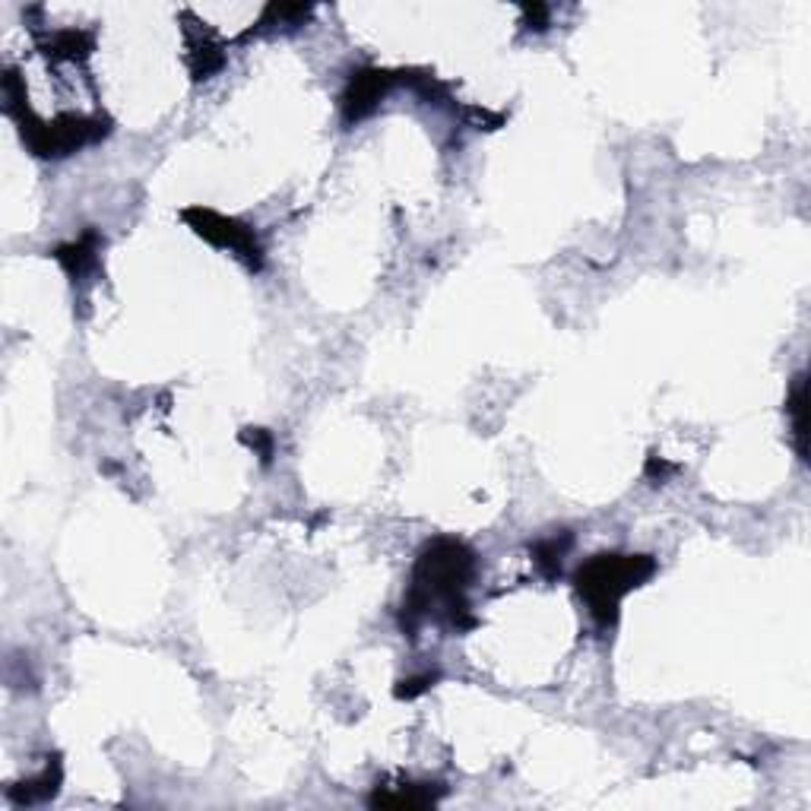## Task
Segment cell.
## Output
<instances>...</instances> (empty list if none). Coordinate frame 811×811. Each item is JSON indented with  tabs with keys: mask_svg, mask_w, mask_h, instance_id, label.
Returning a JSON list of instances; mask_svg holds the SVG:
<instances>
[{
	"mask_svg": "<svg viewBox=\"0 0 811 811\" xmlns=\"http://www.w3.org/2000/svg\"><path fill=\"white\" fill-rule=\"evenodd\" d=\"M476 577V552L459 540L425 542L413 564V581L399 609V631L416 641L422 622L441 615L454 631H473L478 619L469 609L466 590Z\"/></svg>",
	"mask_w": 811,
	"mask_h": 811,
	"instance_id": "obj_1",
	"label": "cell"
},
{
	"mask_svg": "<svg viewBox=\"0 0 811 811\" xmlns=\"http://www.w3.org/2000/svg\"><path fill=\"white\" fill-rule=\"evenodd\" d=\"M656 574L653 555H624V552H603L583 562L574 574V590L586 603V612L600 627H615L622 615V600L644 586Z\"/></svg>",
	"mask_w": 811,
	"mask_h": 811,
	"instance_id": "obj_2",
	"label": "cell"
},
{
	"mask_svg": "<svg viewBox=\"0 0 811 811\" xmlns=\"http://www.w3.org/2000/svg\"><path fill=\"white\" fill-rule=\"evenodd\" d=\"M444 795V787L441 783H403V787H394V790H380L377 787L372 795H368V805L372 809H428L441 802Z\"/></svg>",
	"mask_w": 811,
	"mask_h": 811,
	"instance_id": "obj_7",
	"label": "cell"
},
{
	"mask_svg": "<svg viewBox=\"0 0 811 811\" xmlns=\"http://www.w3.org/2000/svg\"><path fill=\"white\" fill-rule=\"evenodd\" d=\"M96 51V36L83 32V29H61L55 32L48 42H44V55L55 58V61H70L80 63Z\"/></svg>",
	"mask_w": 811,
	"mask_h": 811,
	"instance_id": "obj_11",
	"label": "cell"
},
{
	"mask_svg": "<svg viewBox=\"0 0 811 811\" xmlns=\"http://www.w3.org/2000/svg\"><path fill=\"white\" fill-rule=\"evenodd\" d=\"M441 679V672H422V675H409V679H399L394 688L396 701H416L425 691H432Z\"/></svg>",
	"mask_w": 811,
	"mask_h": 811,
	"instance_id": "obj_14",
	"label": "cell"
},
{
	"mask_svg": "<svg viewBox=\"0 0 811 811\" xmlns=\"http://www.w3.org/2000/svg\"><path fill=\"white\" fill-rule=\"evenodd\" d=\"M403 80V70H377V67H362L355 70L349 77V83L343 89V99H339V108H343V121L346 125H358L365 118H372L384 96L390 92V86Z\"/></svg>",
	"mask_w": 811,
	"mask_h": 811,
	"instance_id": "obj_5",
	"label": "cell"
},
{
	"mask_svg": "<svg viewBox=\"0 0 811 811\" xmlns=\"http://www.w3.org/2000/svg\"><path fill=\"white\" fill-rule=\"evenodd\" d=\"M238 441H241L245 447H250V451L260 457L264 466H270L273 454H276V437H273V432H267V428H241Z\"/></svg>",
	"mask_w": 811,
	"mask_h": 811,
	"instance_id": "obj_13",
	"label": "cell"
},
{
	"mask_svg": "<svg viewBox=\"0 0 811 811\" xmlns=\"http://www.w3.org/2000/svg\"><path fill=\"white\" fill-rule=\"evenodd\" d=\"M10 118H17L22 133V144L29 146L32 156L39 159H63L77 149L89 144H99L102 137L111 133V121L105 115H92V118H80V115H63L58 121L44 125L39 118H32L29 105L13 111Z\"/></svg>",
	"mask_w": 811,
	"mask_h": 811,
	"instance_id": "obj_3",
	"label": "cell"
},
{
	"mask_svg": "<svg viewBox=\"0 0 811 811\" xmlns=\"http://www.w3.org/2000/svg\"><path fill=\"white\" fill-rule=\"evenodd\" d=\"M61 780H63L61 754H51L42 773L32 777V780H26L20 787H10V790H7V799L17 802V805H42V802H51V799L61 792Z\"/></svg>",
	"mask_w": 811,
	"mask_h": 811,
	"instance_id": "obj_8",
	"label": "cell"
},
{
	"mask_svg": "<svg viewBox=\"0 0 811 811\" xmlns=\"http://www.w3.org/2000/svg\"><path fill=\"white\" fill-rule=\"evenodd\" d=\"M188 63H190V77H194V83H200V80H209L212 73H219L222 70V63H226V51H222V44L216 42L212 36H209V29H197V32H190L188 29Z\"/></svg>",
	"mask_w": 811,
	"mask_h": 811,
	"instance_id": "obj_10",
	"label": "cell"
},
{
	"mask_svg": "<svg viewBox=\"0 0 811 811\" xmlns=\"http://www.w3.org/2000/svg\"><path fill=\"white\" fill-rule=\"evenodd\" d=\"M102 248H105L102 235L96 229H86L80 238H73V241H67V245H58V248L51 250V257L61 264L63 273H67L73 283H80V279H86V273H92L99 267V250Z\"/></svg>",
	"mask_w": 811,
	"mask_h": 811,
	"instance_id": "obj_6",
	"label": "cell"
},
{
	"mask_svg": "<svg viewBox=\"0 0 811 811\" xmlns=\"http://www.w3.org/2000/svg\"><path fill=\"white\" fill-rule=\"evenodd\" d=\"M181 219L188 222L190 229L197 231L204 241H209L212 248L219 250H231L250 273L264 270V248L257 241V235L250 226L231 219V216H222L216 209L207 207H188L181 209Z\"/></svg>",
	"mask_w": 811,
	"mask_h": 811,
	"instance_id": "obj_4",
	"label": "cell"
},
{
	"mask_svg": "<svg viewBox=\"0 0 811 811\" xmlns=\"http://www.w3.org/2000/svg\"><path fill=\"white\" fill-rule=\"evenodd\" d=\"M675 473H679V466L669 463L666 457H660V454H650V457H646L644 476L650 478V482H660V485H663V482H666L669 476H675Z\"/></svg>",
	"mask_w": 811,
	"mask_h": 811,
	"instance_id": "obj_15",
	"label": "cell"
},
{
	"mask_svg": "<svg viewBox=\"0 0 811 811\" xmlns=\"http://www.w3.org/2000/svg\"><path fill=\"white\" fill-rule=\"evenodd\" d=\"M571 545H574V536L562 530V533H552V536H545L540 540L533 548H530V555H533V562L540 567L542 574L548 577V581H555L558 574H562V562L564 555L571 552Z\"/></svg>",
	"mask_w": 811,
	"mask_h": 811,
	"instance_id": "obj_12",
	"label": "cell"
},
{
	"mask_svg": "<svg viewBox=\"0 0 811 811\" xmlns=\"http://www.w3.org/2000/svg\"><path fill=\"white\" fill-rule=\"evenodd\" d=\"M523 26L526 29H536V32H545L548 29V17H552V10L545 7V3H523Z\"/></svg>",
	"mask_w": 811,
	"mask_h": 811,
	"instance_id": "obj_16",
	"label": "cell"
},
{
	"mask_svg": "<svg viewBox=\"0 0 811 811\" xmlns=\"http://www.w3.org/2000/svg\"><path fill=\"white\" fill-rule=\"evenodd\" d=\"M787 416L792 425V444L802 463H809V375L799 372L792 377L790 396H787Z\"/></svg>",
	"mask_w": 811,
	"mask_h": 811,
	"instance_id": "obj_9",
	"label": "cell"
}]
</instances>
